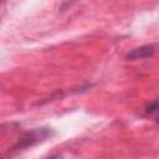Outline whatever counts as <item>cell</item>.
I'll return each mask as SVG.
<instances>
[{
  "label": "cell",
  "instance_id": "6da1fadb",
  "mask_svg": "<svg viewBox=\"0 0 159 159\" xmlns=\"http://www.w3.org/2000/svg\"><path fill=\"white\" fill-rule=\"evenodd\" d=\"M55 135V130L50 127H39V128H32L27 132H25L17 142L11 147L9 150V154H16L19 152H22L27 148H31L39 143L45 142L46 139L51 138Z\"/></svg>",
  "mask_w": 159,
  "mask_h": 159
},
{
  "label": "cell",
  "instance_id": "7a4b0ae2",
  "mask_svg": "<svg viewBox=\"0 0 159 159\" xmlns=\"http://www.w3.org/2000/svg\"><path fill=\"white\" fill-rule=\"evenodd\" d=\"M155 52V46L153 43H147L135 48H132L129 52H127L125 58L129 61H134V60H143V58H149L154 55Z\"/></svg>",
  "mask_w": 159,
  "mask_h": 159
},
{
  "label": "cell",
  "instance_id": "3957f363",
  "mask_svg": "<svg viewBox=\"0 0 159 159\" xmlns=\"http://www.w3.org/2000/svg\"><path fill=\"white\" fill-rule=\"evenodd\" d=\"M144 112H145V114H153V113L159 112V101L149 102V103L144 107Z\"/></svg>",
  "mask_w": 159,
  "mask_h": 159
},
{
  "label": "cell",
  "instance_id": "277c9868",
  "mask_svg": "<svg viewBox=\"0 0 159 159\" xmlns=\"http://www.w3.org/2000/svg\"><path fill=\"white\" fill-rule=\"evenodd\" d=\"M45 159H62V157H61V155H58V154H55V155H51V157L45 158Z\"/></svg>",
  "mask_w": 159,
  "mask_h": 159
},
{
  "label": "cell",
  "instance_id": "5b68a950",
  "mask_svg": "<svg viewBox=\"0 0 159 159\" xmlns=\"http://www.w3.org/2000/svg\"><path fill=\"white\" fill-rule=\"evenodd\" d=\"M155 122H157V123H158V124H159V114H158V116H157V118H155Z\"/></svg>",
  "mask_w": 159,
  "mask_h": 159
}]
</instances>
